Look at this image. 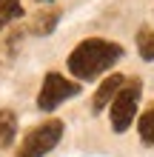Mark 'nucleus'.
Listing matches in <instances>:
<instances>
[{
    "mask_svg": "<svg viewBox=\"0 0 154 157\" xmlns=\"http://www.w3.org/2000/svg\"><path fill=\"white\" fill-rule=\"evenodd\" d=\"M60 137H63V120H46L20 140V149L14 157H43L60 143Z\"/></svg>",
    "mask_w": 154,
    "mask_h": 157,
    "instance_id": "3",
    "label": "nucleus"
},
{
    "mask_svg": "<svg viewBox=\"0 0 154 157\" xmlns=\"http://www.w3.org/2000/svg\"><path fill=\"white\" fill-rule=\"evenodd\" d=\"M23 17V3L20 0H0V29L9 26L12 20Z\"/></svg>",
    "mask_w": 154,
    "mask_h": 157,
    "instance_id": "8",
    "label": "nucleus"
},
{
    "mask_svg": "<svg viewBox=\"0 0 154 157\" xmlns=\"http://www.w3.org/2000/svg\"><path fill=\"white\" fill-rule=\"evenodd\" d=\"M57 20H60V12H57V9H51L49 14H40L37 20H34L32 32H34V34H51L54 26H57Z\"/></svg>",
    "mask_w": 154,
    "mask_h": 157,
    "instance_id": "10",
    "label": "nucleus"
},
{
    "mask_svg": "<svg viewBox=\"0 0 154 157\" xmlns=\"http://www.w3.org/2000/svg\"><path fill=\"white\" fill-rule=\"evenodd\" d=\"M126 86V77L123 75H108L103 80V86L94 91V97H92V112L94 114H100L106 106H111V100L120 94V89Z\"/></svg>",
    "mask_w": 154,
    "mask_h": 157,
    "instance_id": "5",
    "label": "nucleus"
},
{
    "mask_svg": "<svg viewBox=\"0 0 154 157\" xmlns=\"http://www.w3.org/2000/svg\"><path fill=\"white\" fill-rule=\"evenodd\" d=\"M140 94H143V83L134 77V80H126L120 94L111 100L108 117H111V128L117 134H123L126 128L134 123V114H137V106H140Z\"/></svg>",
    "mask_w": 154,
    "mask_h": 157,
    "instance_id": "2",
    "label": "nucleus"
},
{
    "mask_svg": "<svg viewBox=\"0 0 154 157\" xmlns=\"http://www.w3.org/2000/svg\"><path fill=\"white\" fill-rule=\"evenodd\" d=\"M123 57V46L103 40V37H88L80 46H74V52L69 54V71L77 80H94L111 71V66Z\"/></svg>",
    "mask_w": 154,
    "mask_h": 157,
    "instance_id": "1",
    "label": "nucleus"
},
{
    "mask_svg": "<svg viewBox=\"0 0 154 157\" xmlns=\"http://www.w3.org/2000/svg\"><path fill=\"white\" fill-rule=\"evenodd\" d=\"M46 3H51V0H46Z\"/></svg>",
    "mask_w": 154,
    "mask_h": 157,
    "instance_id": "11",
    "label": "nucleus"
},
{
    "mask_svg": "<svg viewBox=\"0 0 154 157\" xmlns=\"http://www.w3.org/2000/svg\"><path fill=\"white\" fill-rule=\"evenodd\" d=\"M137 132H140V140L146 143V146H154V106H151L148 112L140 117V123H137Z\"/></svg>",
    "mask_w": 154,
    "mask_h": 157,
    "instance_id": "9",
    "label": "nucleus"
},
{
    "mask_svg": "<svg viewBox=\"0 0 154 157\" xmlns=\"http://www.w3.org/2000/svg\"><path fill=\"white\" fill-rule=\"evenodd\" d=\"M77 94H80V83L63 77L60 71H49L43 77V86H40V94H37V109L40 112H54L63 100L77 97Z\"/></svg>",
    "mask_w": 154,
    "mask_h": 157,
    "instance_id": "4",
    "label": "nucleus"
},
{
    "mask_svg": "<svg viewBox=\"0 0 154 157\" xmlns=\"http://www.w3.org/2000/svg\"><path fill=\"white\" fill-rule=\"evenodd\" d=\"M17 137V120H14V112L3 109L0 112V146H12Z\"/></svg>",
    "mask_w": 154,
    "mask_h": 157,
    "instance_id": "6",
    "label": "nucleus"
},
{
    "mask_svg": "<svg viewBox=\"0 0 154 157\" xmlns=\"http://www.w3.org/2000/svg\"><path fill=\"white\" fill-rule=\"evenodd\" d=\"M137 52L143 60H154V29H148V26H143V29L137 32Z\"/></svg>",
    "mask_w": 154,
    "mask_h": 157,
    "instance_id": "7",
    "label": "nucleus"
}]
</instances>
